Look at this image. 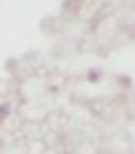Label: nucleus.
<instances>
[{
	"label": "nucleus",
	"mask_w": 135,
	"mask_h": 154,
	"mask_svg": "<svg viewBox=\"0 0 135 154\" xmlns=\"http://www.w3.org/2000/svg\"><path fill=\"white\" fill-rule=\"evenodd\" d=\"M5 114H8V106H5V103H3V106H0V119H3V116H5Z\"/></svg>",
	"instance_id": "nucleus-1"
}]
</instances>
